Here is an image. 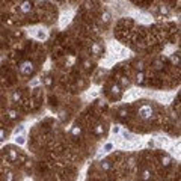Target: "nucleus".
Listing matches in <instances>:
<instances>
[{
  "label": "nucleus",
  "instance_id": "f257e3e1",
  "mask_svg": "<svg viewBox=\"0 0 181 181\" xmlns=\"http://www.w3.org/2000/svg\"><path fill=\"white\" fill-rule=\"evenodd\" d=\"M138 116L143 121H148L154 116V107L151 104H142L139 109H138Z\"/></svg>",
  "mask_w": 181,
  "mask_h": 181
},
{
  "label": "nucleus",
  "instance_id": "f03ea898",
  "mask_svg": "<svg viewBox=\"0 0 181 181\" xmlns=\"http://www.w3.org/2000/svg\"><path fill=\"white\" fill-rule=\"evenodd\" d=\"M18 71H20V74L24 76V77H30L33 76L35 72V63L32 60H24L20 63V67H18Z\"/></svg>",
  "mask_w": 181,
  "mask_h": 181
},
{
  "label": "nucleus",
  "instance_id": "7ed1b4c3",
  "mask_svg": "<svg viewBox=\"0 0 181 181\" xmlns=\"http://www.w3.org/2000/svg\"><path fill=\"white\" fill-rule=\"evenodd\" d=\"M109 92H110V95L115 98V100H119L121 97H122V88L118 85V83H112L110 85V88H109Z\"/></svg>",
  "mask_w": 181,
  "mask_h": 181
},
{
  "label": "nucleus",
  "instance_id": "20e7f679",
  "mask_svg": "<svg viewBox=\"0 0 181 181\" xmlns=\"http://www.w3.org/2000/svg\"><path fill=\"white\" fill-rule=\"evenodd\" d=\"M138 178H139V181H151L152 170L149 168H142L139 170V174H138Z\"/></svg>",
  "mask_w": 181,
  "mask_h": 181
},
{
  "label": "nucleus",
  "instance_id": "39448f33",
  "mask_svg": "<svg viewBox=\"0 0 181 181\" xmlns=\"http://www.w3.org/2000/svg\"><path fill=\"white\" fill-rule=\"evenodd\" d=\"M6 156H8V159L11 161H17L18 157H20V152H18L15 148H12V147H8L6 148Z\"/></svg>",
  "mask_w": 181,
  "mask_h": 181
},
{
  "label": "nucleus",
  "instance_id": "423d86ee",
  "mask_svg": "<svg viewBox=\"0 0 181 181\" xmlns=\"http://www.w3.org/2000/svg\"><path fill=\"white\" fill-rule=\"evenodd\" d=\"M18 9H20L21 14H29L32 11V2L30 0H24V2H21V5H20Z\"/></svg>",
  "mask_w": 181,
  "mask_h": 181
},
{
  "label": "nucleus",
  "instance_id": "0eeeda50",
  "mask_svg": "<svg viewBox=\"0 0 181 181\" xmlns=\"http://www.w3.org/2000/svg\"><path fill=\"white\" fill-rule=\"evenodd\" d=\"M145 80H147V77H145V72L143 71H138L134 74V83L136 85H139V86L145 85Z\"/></svg>",
  "mask_w": 181,
  "mask_h": 181
},
{
  "label": "nucleus",
  "instance_id": "6e6552de",
  "mask_svg": "<svg viewBox=\"0 0 181 181\" xmlns=\"http://www.w3.org/2000/svg\"><path fill=\"white\" fill-rule=\"evenodd\" d=\"M81 133H83V128H81L80 125H72V128H71V131H69V134H71L72 139H79L80 136H81Z\"/></svg>",
  "mask_w": 181,
  "mask_h": 181
},
{
  "label": "nucleus",
  "instance_id": "1a4fd4ad",
  "mask_svg": "<svg viewBox=\"0 0 181 181\" xmlns=\"http://www.w3.org/2000/svg\"><path fill=\"white\" fill-rule=\"evenodd\" d=\"M21 100H23L21 90H18V89L12 90V94H11V101H12L14 104H17V103H21Z\"/></svg>",
  "mask_w": 181,
  "mask_h": 181
},
{
  "label": "nucleus",
  "instance_id": "9d476101",
  "mask_svg": "<svg viewBox=\"0 0 181 181\" xmlns=\"http://www.w3.org/2000/svg\"><path fill=\"white\" fill-rule=\"evenodd\" d=\"M160 165L163 168H169L172 165V157L168 156V154H161V156H160Z\"/></svg>",
  "mask_w": 181,
  "mask_h": 181
},
{
  "label": "nucleus",
  "instance_id": "9b49d317",
  "mask_svg": "<svg viewBox=\"0 0 181 181\" xmlns=\"http://www.w3.org/2000/svg\"><path fill=\"white\" fill-rule=\"evenodd\" d=\"M104 133H106V125H104V124H101V122L95 124V127H94V134L97 136V138L103 136Z\"/></svg>",
  "mask_w": 181,
  "mask_h": 181
},
{
  "label": "nucleus",
  "instance_id": "f8f14e48",
  "mask_svg": "<svg viewBox=\"0 0 181 181\" xmlns=\"http://www.w3.org/2000/svg\"><path fill=\"white\" fill-rule=\"evenodd\" d=\"M151 67L156 71H163V68H165V62H163V59H154L152 63H151Z\"/></svg>",
  "mask_w": 181,
  "mask_h": 181
},
{
  "label": "nucleus",
  "instance_id": "ddd939ff",
  "mask_svg": "<svg viewBox=\"0 0 181 181\" xmlns=\"http://www.w3.org/2000/svg\"><path fill=\"white\" fill-rule=\"evenodd\" d=\"M100 168H101L104 172H109L112 169V161L109 160V159H103L101 161H100Z\"/></svg>",
  "mask_w": 181,
  "mask_h": 181
},
{
  "label": "nucleus",
  "instance_id": "4468645a",
  "mask_svg": "<svg viewBox=\"0 0 181 181\" xmlns=\"http://www.w3.org/2000/svg\"><path fill=\"white\" fill-rule=\"evenodd\" d=\"M6 118L9 121H14L18 118V110H15V109H8L6 110Z\"/></svg>",
  "mask_w": 181,
  "mask_h": 181
},
{
  "label": "nucleus",
  "instance_id": "2eb2a0df",
  "mask_svg": "<svg viewBox=\"0 0 181 181\" xmlns=\"http://www.w3.org/2000/svg\"><path fill=\"white\" fill-rule=\"evenodd\" d=\"M90 51H92L94 56H100V53H101V47H100V44L94 42L92 45H90Z\"/></svg>",
  "mask_w": 181,
  "mask_h": 181
},
{
  "label": "nucleus",
  "instance_id": "dca6fc26",
  "mask_svg": "<svg viewBox=\"0 0 181 181\" xmlns=\"http://www.w3.org/2000/svg\"><path fill=\"white\" fill-rule=\"evenodd\" d=\"M110 18H112L110 12L104 11V12L101 14V17H100V21H101V23H104V24H107V23H110Z\"/></svg>",
  "mask_w": 181,
  "mask_h": 181
},
{
  "label": "nucleus",
  "instance_id": "f3484780",
  "mask_svg": "<svg viewBox=\"0 0 181 181\" xmlns=\"http://www.w3.org/2000/svg\"><path fill=\"white\" fill-rule=\"evenodd\" d=\"M170 62L174 63L175 67H180V51H177V53H174L170 56Z\"/></svg>",
  "mask_w": 181,
  "mask_h": 181
},
{
  "label": "nucleus",
  "instance_id": "a211bd4d",
  "mask_svg": "<svg viewBox=\"0 0 181 181\" xmlns=\"http://www.w3.org/2000/svg\"><path fill=\"white\" fill-rule=\"evenodd\" d=\"M136 161H138V160H136V157H134V156H130L128 159H127V168L133 169V168L136 166Z\"/></svg>",
  "mask_w": 181,
  "mask_h": 181
},
{
  "label": "nucleus",
  "instance_id": "6ab92c4d",
  "mask_svg": "<svg viewBox=\"0 0 181 181\" xmlns=\"http://www.w3.org/2000/svg\"><path fill=\"white\" fill-rule=\"evenodd\" d=\"M3 178H5V181H15V174H14L12 170L8 169V170L5 172V177H3Z\"/></svg>",
  "mask_w": 181,
  "mask_h": 181
},
{
  "label": "nucleus",
  "instance_id": "aec40b11",
  "mask_svg": "<svg viewBox=\"0 0 181 181\" xmlns=\"http://www.w3.org/2000/svg\"><path fill=\"white\" fill-rule=\"evenodd\" d=\"M131 85V80L128 79V77H127V76H124V77H121V88H128Z\"/></svg>",
  "mask_w": 181,
  "mask_h": 181
},
{
  "label": "nucleus",
  "instance_id": "412c9836",
  "mask_svg": "<svg viewBox=\"0 0 181 181\" xmlns=\"http://www.w3.org/2000/svg\"><path fill=\"white\" fill-rule=\"evenodd\" d=\"M81 67H83L85 69H90V68H92V62H90V59H85L83 62H81Z\"/></svg>",
  "mask_w": 181,
  "mask_h": 181
},
{
  "label": "nucleus",
  "instance_id": "4be33fe9",
  "mask_svg": "<svg viewBox=\"0 0 181 181\" xmlns=\"http://www.w3.org/2000/svg\"><path fill=\"white\" fill-rule=\"evenodd\" d=\"M15 142H17L18 145H24V143H26L24 136H23V134H17V136H15Z\"/></svg>",
  "mask_w": 181,
  "mask_h": 181
},
{
  "label": "nucleus",
  "instance_id": "5701e85b",
  "mask_svg": "<svg viewBox=\"0 0 181 181\" xmlns=\"http://www.w3.org/2000/svg\"><path fill=\"white\" fill-rule=\"evenodd\" d=\"M44 85L47 86V88H51V86H53V79H51L50 76L44 77Z\"/></svg>",
  "mask_w": 181,
  "mask_h": 181
},
{
  "label": "nucleus",
  "instance_id": "b1692460",
  "mask_svg": "<svg viewBox=\"0 0 181 181\" xmlns=\"http://www.w3.org/2000/svg\"><path fill=\"white\" fill-rule=\"evenodd\" d=\"M118 115H119L121 118H127V115H128V112H127L125 107H121L119 110H118Z\"/></svg>",
  "mask_w": 181,
  "mask_h": 181
},
{
  "label": "nucleus",
  "instance_id": "393cba45",
  "mask_svg": "<svg viewBox=\"0 0 181 181\" xmlns=\"http://www.w3.org/2000/svg\"><path fill=\"white\" fill-rule=\"evenodd\" d=\"M6 130L3 128V127H0V142H2V140H5L6 139Z\"/></svg>",
  "mask_w": 181,
  "mask_h": 181
},
{
  "label": "nucleus",
  "instance_id": "a878e982",
  "mask_svg": "<svg viewBox=\"0 0 181 181\" xmlns=\"http://www.w3.org/2000/svg\"><path fill=\"white\" fill-rule=\"evenodd\" d=\"M159 11H160V14H165V15H168V14H169V9H168L165 5H161V6L159 8Z\"/></svg>",
  "mask_w": 181,
  "mask_h": 181
},
{
  "label": "nucleus",
  "instance_id": "bb28decb",
  "mask_svg": "<svg viewBox=\"0 0 181 181\" xmlns=\"http://www.w3.org/2000/svg\"><path fill=\"white\" fill-rule=\"evenodd\" d=\"M112 148H113L112 143H106V145H104V151H110Z\"/></svg>",
  "mask_w": 181,
  "mask_h": 181
},
{
  "label": "nucleus",
  "instance_id": "cd10ccee",
  "mask_svg": "<svg viewBox=\"0 0 181 181\" xmlns=\"http://www.w3.org/2000/svg\"><path fill=\"white\" fill-rule=\"evenodd\" d=\"M23 130H24V125H20V127H18V128L15 130V136H17V134H20Z\"/></svg>",
  "mask_w": 181,
  "mask_h": 181
},
{
  "label": "nucleus",
  "instance_id": "c85d7f7f",
  "mask_svg": "<svg viewBox=\"0 0 181 181\" xmlns=\"http://www.w3.org/2000/svg\"><path fill=\"white\" fill-rule=\"evenodd\" d=\"M136 67H138V71H143V62H139Z\"/></svg>",
  "mask_w": 181,
  "mask_h": 181
},
{
  "label": "nucleus",
  "instance_id": "c756f323",
  "mask_svg": "<svg viewBox=\"0 0 181 181\" xmlns=\"http://www.w3.org/2000/svg\"><path fill=\"white\" fill-rule=\"evenodd\" d=\"M112 131H113V133H119V127H118V125L113 127V130H112Z\"/></svg>",
  "mask_w": 181,
  "mask_h": 181
},
{
  "label": "nucleus",
  "instance_id": "7c9ffc66",
  "mask_svg": "<svg viewBox=\"0 0 181 181\" xmlns=\"http://www.w3.org/2000/svg\"><path fill=\"white\" fill-rule=\"evenodd\" d=\"M14 36H15V38H20V36H21V32H15Z\"/></svg>",
  "mask_w": 181,
  "mask_h": 181
}]
</instances>
